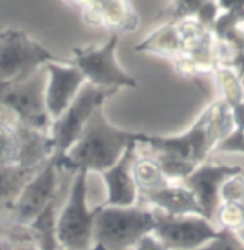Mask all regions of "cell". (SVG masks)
Instances as JSON below:
<instances>
[{"instance_id":"cell-1","label":"cell","mask_w":244,"mask_h":250,"mask_svg":"<svg viewBox=\"0 0 244 250\" xmlns=\"http://www.w3.org/2000/svg\"><path fill=\"white\" fill-rule=\"evenodd\" d=\"M144 136L146 133L113 126L102 106L92 115L77 142L59 163V167L73 173L77 170L102 173L110 169L132 143H142Z\"/></svg>"},{"instance_id":"cell-2","label":"cell","mask_w":244,"mask_h":250,"mask_svg":"<svg viewBox=\"0 0 244 250\" xmlns=\"http://www.w3.org/2000/svg\"><path fill=\"white\" fill-rule=\"evenodd\" d=\"M234 129L231 107L223 99L210 103L186 132L174 136L146 135L143 142L153 153H167L202 165L213 156L217 145Z\"/></svg>"},{"instance_id":"cell-3","label":"cell","mask_w":244,"mask_h":250,"mask_svg":"<svg viewBox=\"0 0 244 250\" xmlns=\"http://www.w3.org/2000/svg\"><path fill=\"white\" fill-rule=\"evenodd\" d=\"M154 230L151 208L97 206L94 219L93 250L133 249Z\"/></svg>"},{"instance_id":"cell-4","label":"cell","mask_w":244,"mask_h":250,"mask_svg":"<svg viewBox=\"0 0 244 250\" xmlns=\"http://www.w3.org/2000/svg\"><path fill=\"white\" fill-rule=\"evenodd\" d=\"M46 64L26 79L0 83V107L13 116L21 126L46 132L52 119L46 106Z\"/></svg>"},{"instance_id":"cell-5","label":"cell","mask_w":244,"mask_h":250,"mask_svg":"<svg viewBox=\"0 0 244 250\" xmlns=\"http://www.w3.org/2000/svg\"><path fill=\"white\" fill-rule=\"evenodd\" d=\"M87 170H77L69 196L56 220V240L60 249L92 250L96 209L89 208Z\"/></svg>"},{"instance_id":"cell-6","label":"cell","mask_w":244,"mask_h":250,"mask_svg":"<svg viewBox=\"0 0 244 250\" xmlns=\"http://www.w3.org/2000/svg\"><path fill=\"white\" fill-rule=\"evenodd\" d=\"M117 92V89H103L86 82L63 115L52 120L49 129V137L52 142L50 160L56 163L57 167L80 137L92 115Z\"/></svg>"},{"instance_id":"cell-7","label":"cell","mask_w":244,"mask_h":250,"mask_svg":"<svg viewBox=\"0 0 244 250\" xmlns=\"http://www.w3.org/2000/svg\"><path fill=\"white\" fill-rule=\"evenodd\" d=\"M57 58L27 33L7 29L0 32V83H9L33 75Z\"/></svg>"},{"instance_id":"cell-8","label":"cell","mask_w":244,"mask_h":250,"mask_svg":"<svg viewBox=\"0 0 244 250\" xmlns=\"http://www.w3.org/2000/svg\"><path fill=\"white\" fill-rule=\"evenodd\" d=\"M120 35L113 33L103 46H87L75 47L73 60L70 62L84 75L86 82L103 89H134L137 80L124 72L117 59L116 49L119 44Z\"/></svg>"},{"instance_id":"cell-9","label":"cell","mask_w":244,"mask_h":250,"mask_svg":"<svg viewBox=\"0 0 244 250\" xmlns=\"http://www.w3.org/2000/svg\"><path fill=\"white\" fill-rule=\"evenodd\" d=\"M154 216L153 234L170 250H196L214 240L220 229L197 214L169 216L151 208Z\"/></svg>"},{"instance_id":"cell-10","label":"cell","mask_w":244,"mask_h":250,"mask_svg":"<svg viewBox=\"0 0 244 250\" xmlns=\"http://www.w3.org/2000/svg\"><path fill=\"white\" fill-rule=\"evenodd\" d=\"M57 169L56 163L49 159L26 183L10 209L12 217L16 222L32 223L52 202H55Z\"/></svg>"},{"instance_id":"cell-11","label":"cell","mask_w":244,"mask_h":250,"mask_svg":"<svg viewBox=\"0 0 244 250\" xmlns=\"http://www.w3.org/2000/svg\"><path fill=\"white\" fill-rule=\"evenodd\" d=\"M244 169L240 166L204 162L196 167V170L182 182L187 189L194 193L200 203L204 217L213 222L217 208L220 206V190L225 180L231 176L242 173Z\"/></svg>"},{"instance_id":"cell-12","label":"cell","mask_w":244,"mask_h":250,"mask_svg":"<svg viewBox=\"0 0 244 250\" xmlns=\"http://www.w3.org/2000/svg\"><path fill=\"white\" fill-rule=\"evenodd\" d=\"M47 86H46V106L52 120L63 115L70 106L77 93L86 83L84 75L75 64H61L59 62L46 63Z\"/></svg>"},{"instance_id":"cell-13","label":"cell","mask_w":244,"mask_h":250,"mask_svg":"<svg viewBox=\"0 0 244 250\" xmlns=\"http://www.w3.org/2000/svg\"><path fill=\"white\" fill-rule=\"evenodd\" d=\"M137 142L132 143L110 169L100 173L107 189V197L103 203L104 206L126 208L137 205L139 190L132 172L133 162L137 154Z\"/></svg>"},{"instance_id":"cell-14","label":"cell","mask_w":244,"mask_h":250,"mask_svg":"<svg viewBox=\"0 0 244 250\" xmlns=\"http://www.w3.org/2000/svg\"><path fill=\"white\" fill-rule=\"evenodd\" d=\"M150 208L159 209L169 216H203V209L197 202L194 193L184 185L170 183L169 186L142 197Z\"/></svg>"},{"instance_id":"cell-15","label":"cell","mask_w":244,"mask_h":250,"mask_svg":"<svg viewBox=\"0 0 244 250\" xmlns=\"http://www.w3.org/2000/svg\"><path fill=\"white\" fill-rule=\"evenodd\" d=\"M132 172L139 190V197L157 192L170 185L154 154H136Z\"/></svg>"},{"instance_id":"cell-16","label":"cell","mask_w":244,"mask_h":250,"mask_svg":"<svg viewBox=\"0 0 244 250\" xmlns=\"http://www.w3.org/2000/svg\"><path fill=\"white\" fill-rule=\"evenodd\" d=\"M46 163V162H44ZM43 166L26 167L19 165H0V210L13 206L26 183Z\"/></svg>"},{"instance_id":"cell-17","label":"cell","mask_w":244,"mask_h":250,"mask_svg":"<svg viewBox=\"0 0 244 250\" xmlns=\"http://www.w3.org/2000/svg\"><path fill=\"white\" fill-rule=\"evenodd\" d=\"M134 52L171 59L180 55V36L176 23H163L144 40L136 44Z\"/></svg>"},{"instance_id":"cell-18","label":"cell","mask_w":244,"mask_h":250,"mask_svg":"<svg viewBox=\"0 0 244 250\" xmlns=\"http://www.w3.org/2000/svg\"><path fill=\"white\" fill-rule=\"evenodd\" d=\"M213 75L216 79L217 89L222 95L220 99H223L230 107L243 102L244 84L234 69L228 66H219Z\"/></svg>"},{"instance_id":"cell-19","label":"cell","mask_w":244,"mask_h":250,"mask_svg":"<svg viewBox=\"0 0 244 250\" xmlns=\"http://www.w3.org/2000/svg\"><path fill=\"white\" fill-rule=\"evenodd\" d=\"M213 223L220 230L237 231L244 226V208L240 203L222 202L217 208Z\"/></svg>"},{"instance_id":"cell-20","label":"cell","mask_w":244,"mask_h":250,"mask_svg":"<svg viewBox=\"0 0 244 250\" xmlns=\"http://www.w3.org/2000/svg\"><path fill=\"white\" fill-rule=\"evenodd\" d=\"M156 156V159L159 160L162 170L166 176V179L170 183L173 182H179L182 183L184 179H187L190 174L193 173L197 167V165L187 162L182 157L173 156L167 153H153Z\"/></svg>"},{"instance_id":"cell-21","label":"cell","mask_w":244,"mask_h":250,"mask_svg":"<svg viewBox=\"0 0 244 250\" xmlns=\"http://www.w3.org/2000/svg\"><path fill=\"white\" fill-rule=\"evenodd\" d=\"M204 1L206 0H171V3L157 15L156 19L164 20V23H177L194 18Z\"/></svg>"},{"instance_id":"cell-22","label":"cell","mask_w":244,"mask_h":250,"mask_svg":"<svg viewBox=\"0 0 244 250\" xmlns=\"http://www.w3.org/2000/svg\"><path fill=\"white\" fill-rule=\"evenodd\" d=\"M244 23V9L239 10H227L220 12L219 18L214 21V26L211 29L213 35L216 39H224L225 35H228L231 30L239 27Z\"/></svg>"},{"instance_id":"cell-23","label":"cell","mask_w":244,"mask_h":250,"mask_svg":"<svg viewBox=\"0 0 244 250\" xmlns=\"http://www.w3.org/2000/svg\"><path fill=\"white\" fill-rule=\"evenodd\" d=\"M244 199V174L243 172L236 176H231L225 180L220 190L222 202L242 203Z\"/></svg>"},{"instance_id":"cell-24","label":"cell","mask_w":244,"mask_h":250,"mask_svg":"<svg viewBox=\"0 0 244 250\" xmlns=\"http://www.w3.org/2000/svg\"><path fill=\"white\" fill-rule=\"evenodd\" d=\"M196 250H244V243L239 239L237 233L228 230H220L219 236Z\"/></svg>"},{"instance_id":"cell-25","label":"cell","mask_w":244,"mask_h":250,"mask_svg":"<svg viewBox=\"0 0 244 250\" xmlns=\"http://www.w3.org/2000/svg\"><path fill=\"white\" fill-rule=\"evenodd\" d=\"M243 153L244 154V130L233 129L224 139L217 145L213 154Z\"/></svg>"},{"instance_id":"cell-26","label":"cell","mask_w":244,"mask_h":250,"mask_svg":"<svg viewBox=\"0 0 244 250\" xmlns=\"http://www.w3.org/2000/svg\"><path fill=\"white\" fill-rule=\"evenodd\" d=\"M219 15H220V9H219L217 1H216V0H206V1L200 6L197 15H196L194 18L199 20L200 24H203L204 27L211 30L213 26H214V21L219 18Z\"/></svg>"},{"instance_id":"cell-27","label":"cell","mask_w":244,"mask_h":250,"mask_svg":"<svg viewBox=\"0 0 244 250\" xmlns=\"http://www.w3.org/2000/svg\"><path fill=\"white\" fill-rule=\"evenodd\" d=\"M133 250H170L167 249L153 233L144 236L134 248Z\"/></svg>"},{"instance_id":"cell-28","label":"cell","mask_w":244,"mask_h":250,"mask_svg":"<svg viewBox=\"0 0 244 250\" xmlns=\"http://www.w3.org/2000/svg\"><path fill=\"white\" fill-rule=\"evenodd\" d=\"M231 117L234 129L244 130V100L231 107Z\"/></svg>"},{"instance_id":"cell-29","label":"cell","mask_w":244,"mask_h":250,"mask_svg":"<svg viewBox=\"0 0 244 250\" xmlns=\"http://www.w3.org/2000/svg\"><path fill=\"white\" fill-rule=\"evenodd\" d=\"M216 1L219 4L220 12L244 9V0H216Z\"/></svg>"},{"instance_id":"cell-30","label":"cell","mask_w":244,"mask_h":250,"mask_svg":"<svg viewBox=\"0 0 244 250\" xmlns=\"http://www.w3.org/2000/svg\"><path fill=\"white\" fill-rule=\"evenodd\" d=\"M237 236H239V239H240V240L244 243V226L240 229V230L237 231Z\"/></svg>"},{"instance_id":"cell-31","label":"cell","mask_w":244,"mask_h":250,"mask_svg":"<svg viewBox=\"0 0 244 250\" xmlns=\"http://www.w3.org/2000/svg\"><path fill=\"white\" fill-rule=\"evenodd\" d=\"M92 250H93V249H92ZM127 250H133V249H127Z\"/></svg>"},{"instance_id":"cell-32","label":"cell","mask_w":244,"mask_h":250,"mask_svg":"<svg viewBox=\"0 0 244 250\" xmlns=\"http://www.w3.org/2000/svg\"><path fill=\"white\" fill-rule=\"evenodd\" d=\"M243 174H244V170H243Z\"/></svg>"}]
</instances>
